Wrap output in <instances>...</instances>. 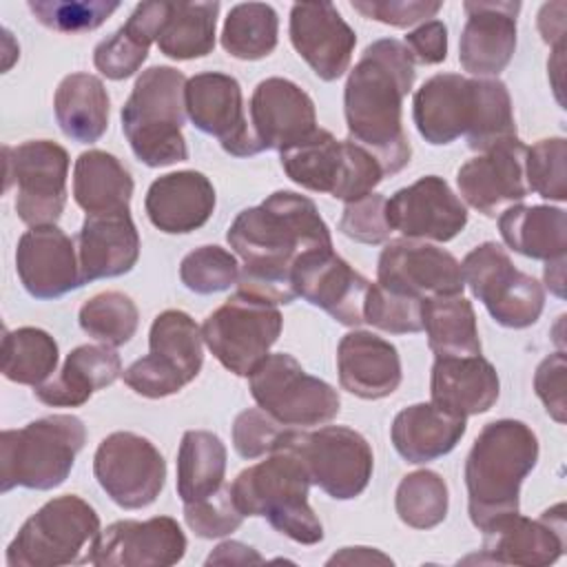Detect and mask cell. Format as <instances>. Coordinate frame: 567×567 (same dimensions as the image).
Here are the masks:
<instances>
[{"mask_svg": "<svg viewBox=\"0 0 567 567\" xmlns=\"http://www.w3.org/2000/svg\"><path fill=\"white\" fill-rule=\"evenodd\" d=\"M186 115L206 135L219 140L221 148L235 157L261 153L255 133L244 115L241 86L233 75L219 71L197 73L186 80Z\"/></svg>", "mask_w": 567, "mask_h": 567, "instance_id": "17", "label": "cell"}, {"mask_svg": "<svg viewBox=\"0 0 567 567\" xmlns=\"http://www.w3.org/2000/svg\"><path fill=\"white\" fill-rule=\"evenodd\" d=\"M184 520L197 536L219 538V536L235 532L241 525L244 514L235 507L233 496H230V485H228L208 498L186 503Z\"/></svg>", "mask_w": 567, "mask_h": 567, "instance_id": "50", "label": "cell"}, {"mask_svg": "<svg viewBox=\"0 0 567 567\" xmlns=\"http://www.w3.org/2000/svg\"><path fill=\"white\" fill-rule=\"evenodd\" d=\"M465 430L463 416L450 414L434 403H414L394 416L390 439L408 463H427L450 454Z\"/></svg>", "mask_w": 567, "mask_h": 567, "instance_id": "33", "label": "cell"}, {"mask_svg": "<svg viewBox=\"0 0 567 567\" xmlns=\"http://www.w3.org/2000/svg\"><path fill=\"white\" fill-rule=\"evenodd\" d=\"M250 128L261 151L284 153L319 128L315 102L299 84L266 78L250 97Z\"/></svg>", "mask_w": 567, "mask_h": 567, "instance_id": "24", "label": "cell"}, {"mask_svg": "<svg viewBox=\"0 0 567 567\" xmlns=\"http://www.w3.org/2000/svg\"><path fill=\"white\" fill-rule=\"evenodd\" d=\"M93 474L113 503L142 509L164 489L166 461L146 436L113 432L95 450Z\"/></svg>", "mask_w": 567, "mask_h": 567, "instance_id": "16", "label": "cell"}, {"mask_svg": "<svg viewBox=\"0 0 567 567\" xmlns=\"http://www.w3.org/2000/svg\"><path fill=\"white\" fill-rule=\"evenodd\" d=\"M140 257V235L131 210L86 215L78 235L82 281L120 277L133 270Z\"/></svg>", "mask_w": 567, "mask_h": 567, "instance_id": "29", "label": "cell"}, {"mask_svg": "<svg viewBox=\"0 0 567 567\" xmlns=\"http://www.w3.org/2000/svg\"><path fill=\"white\" fill-rule=\"evenodd\" d=\"M140 323L135 301L117 290L100 292L80 308V328L95 341L117 348L131 341Z\"/></svg>", "mask_w": 567, "mask_h": 567, "instance_id": "44", "label": "cell"}, {"mask_svg": "<svg viewBox=\"0 0 567 567\" xmlns=\"http://www.w3.org/2000/svg\"><path fill=\"white\" fill-rule=\"evenodd\" d=\"M86 427L75 414H51L0 434V489H53L66 481Z\"/></svg>", "mask_w": 567, "mask_h": 567, "instance_id": "7", "label": "cell"}, {"mask_svg": "<svg viewBox=\"0 0 567 567\" xmlns=\"http://www.w3.org/2000/svg\"><path fill=\"white\" fill-rule=\"evenodd\" d=\"M341 388L368 401L390 396L401 383L399 350L365 330L348 332L337 348Z\"/></svg>", "mask_w": 567, "mask_h": 567, "instance_id": "30", "label": "cell"}, {"mask_svg": "<svg viewBox=\"0 0 567 567\" xmlns=\"http://www.w3.org/2000/svg\"><path fill=\"white\" fill-rule=\"evenodd\" d=\"M412 117L421 137L434 146L465 135L467 146L483 153L496 142L516 137L512 97L496 78L432 75L412 97Z\"/></svg>", "mask_w": 567, "mask_h": 567, "instance_id": "3", "label": "cell"}, {"mask_svg": "<svg viewBox=\"0 0 567 567\" xmlns=\"http://www.w3.org/2000/svg\"><path fill=\"white\" fill-rule=\"evenodd\" d=\"M151 224L168 235L202 228L215 210V188L199 171H177L157 177L144 199Z\"/></svg>", "mask_w": 567, "mask_h": 567, "instance_id": "28", "label": "cell"}, {"mask_svg": "<svg viewBox=\"0 0 567 567\" xmlns=\"http://www.w3.org/2000/svg\"><path fill=\"white\" fill-rule=\"evenodd\" d=\"M538 31L547 44L554 49L563 47L565 35V2H551L543 4L538 13Z\"/></svg>", "mask_w": 567, "mask_h": 567, "instance_id": "55", "label": "cell"}, {"mask_svg": "<svg viewBox=\"0 0 567 567\" xmlns=\"http://www.w3.org/2000/svg\"><path fill=\"white\" fill-rule=\"evenodd\" d=\"M503 241L532 259H558L567 250V213L556 206H509L498 217Z\"/></svg>", "mask_w": 567, "mask_h": 567, "instance_id": "36", "label": "cell"}, {"mask_svg": "<svg viewBox=\"0 0 567 567\" xmlns=\"http://www.w3.org/2000/svg\"><path fill=\"white\" fill-rule=\"evenodd\" d=\"M565 388H567V359H565V352H554L547 359H543L540 365L536 368L534 390L543 401L547 414L556 423H565V412H567Z\"/></svg>", "mask_w": 567, "mask_h": 567, "instance_id": "53", "label": "cell"}, {"mask_svg": "<svg viewBox=\"0 0 567 567\" xmlns=\"http://www.w3.org/2000/svg\"><path fill=\"white\" fill-rule=\"evenodd\" d=\"M16 270L35 299H58L84 284L73 239L55 224L31 226L18 239Z\"/></svg>", "mask_w": 567, "mask_h": 567, "instance_id": "25", "label": "cell"}, {"mask_svg": "<svg viewBox=\"0 0 567 567\" xmlns=\"http://www.w3.org/2000/svg\"><path fill=\"white\" fill-rule=\"evenodd\" d=\"M279 18L266 2L235 4L221 29V47L237 60H261L277 47Z\"/></svg>", "mask_w": 567, "mask_h": 567, "instance_id": "42", "label": "cell"}, {"mask_svg": "<svg viewBox=\"0 0 567 567\" xmlns=\"http://www.w3.org/2000/svg\"><path fill=\"white\" fill-rule=\"evenodd\" d=\"M412 62L439 64L447 58V27L441 20H427L403 40Z\"/></svg>", "mask_w": 567, "mask_h": 567, "instance_id": "54", "label": "cell"}, {"mask_svg": "<svg viewBox=\"0 0 567 567\" xmlns=\"http://www.w3.org/2000/svg\"><path fill=\"white\" fill-rule=\"evenodd\" d=\"M281 447L295 450L310 481L334 501H350L359 496L374 470L370 443L352 427L326 425L315 432H299L288 427Z\"/></svg>", "mask_w": 567, "mask_h": 567, "instance_id": "14", "label": "cell"}, {"mask_svg": "<svg viewBox=\"0 0 567 567\" xmlns=\"http://www.w3.org/2000/svg\"><path fill=\"white\" fill-rule=\"evenodd\" d=\"M441 7V2L427 0H352V9L363 18L390 27H412L416 22H427V18H434Z\"/></svg>", "mask_w": 567, "mask_h": 567, "instance_id": "52", "label": "cell"}, {"mask_svg": "<svg viewBox=\"0 0 567 567\" xmlns=\"http://www.w3.org/2000/svg\"><path fill=\"white\" fill-rule=\"evenodd\" d=\"M171 2H140L128 20L93 51L95 69L109 80H126L148 58V49L157 42Z\"/></svg>", "mask_w": 567, "mask_h": 567, "instance_id": "34", "label": "cell"}, {"mask_svg": "<svg viewBox=\"0 0 567 567\" xmlns=\"http://www.w3.org/2000/svg\"><path fill=\"white\" fill-rule=\"evenodd\" d=\"M281 326L277 303L239 290L204 319L202 337L226 370L250 377L277 343Z\"/></svg>", "mask_w": 567, "mask_h": 567, "instance_id": "11", "label": "cell"}, {"mask_svg": "<svg viewBox=\"0 0 567 567\" xmlns=\"http://www.w3.org/2000/svg\"><path fill=\"white\" fill-rule=\"evenodd\" d=\"M186 78L173 66L142 71L122 106V131L135 157L151 166H168L188 157L182 133L186 120Z\"/></svg>", "mask_w": 567, "mask_h": 567, "instance_id": "6", "label": "cell"}, {"mask_svg": "<svg viewBox=\"0 0 567 567\" xmlns=\"http://www.w3.org/2000/svg\"><path fill=\"white\" fill-rule=\"evenodd\" d=\"M421 306L423 299L403 295L381 284H370L365 301H363V321L392 334L421 332Z\"/></svg>", "mask_w": 567, "mask_h": 567, "instance_id": "47", "label": "cell"}, {"mask_svg": "<svg viewBox=\"0 0 567 567\" xmlns=\"http://www.w3.org/2000/svg\"><path fill=\"white\" fill-rule=\"evenodd\" d=\"M120 2L106 0H29V9L35 20L53 31L62 33H80L97 29Z\"/></svg>", "mask_w": 567, "mask_h": 567, "instance_id": "48", "label": "cell"}, {"mask_svg": "<svg viewBox=\"0 0 567 567\" xmlns=\"http://www.w3.org/2000/svg\"><path fill=\"white\" fill-rule=\"evenodd\" d=\"M122 374V359L111 346H78L64 359L58 374L40 383L33 394L44 405L78 408L93 392L109 388Z\"/></svg>", "mask_w": 567, "mask_h": 567, "instance_id": "32", "label": "cell"}, {"mask_svg": "<svg viewBox=\"0 0 567 567\" xmlns=\"http://www.w3.org/2000/svg\"><path fill=\"white\" fill-rule=\"evenodd\" d=\"M219 2H171L157 47L173 60L204 58L215 49Z\"/></svg>", "mask_w": 567, "mask_h": 567, "instance_id": "40", "label": "cell"}, {"mask_svg": "<svg viewBox=\"0 0 567 567\" xmlns=\"http://www.w3.org/2000/svg\"><path fill=\"white\" fill-rule=\"evenodd\" d=\"M281 166L301 188L328 193L346 204L374 193L385 175L370 151L352 140H337L326 128L284 151Z\"/></svg>", "mask_w": 567, "mask_h": 567, "instance_id": "9", "label": "cell"}, {"mask_svg": "<svg viewBox=\"0 0 567 567\" xmlns=\"http://www.w3.org/2000/svg\"><path fill=\"white\" fill-rule=\"evenodd\" d=\"M292 286L297 297L326 310L334 321L352 328L363 323L370 281L332 248L306 252L295 266Z\"/></svg>", "mask_w": 567, "mask_h": 567, "instance_id": "22", "label": "cell"}, {"mask_svg": "<svg viewBox=\"0 0 567 567\" xmlns=\"http://www.w3.org/2000/svg\"><path fill=\"white\" fill-rule=\"evenodd\" d=\"M4 190L16 186V213L29 226H51L66 204L69 153L51 140L4 146Z\"/></svg>", "mask_w": 567, "mask_h": 567, "instance_id": "15", "label": "cell"}, {"mask_svg": "<svg viewBox=\"0 0 567 567\" xmlns=\"http://www.w3.org/2000/svg\"><path fill=\"white\" fill-rule=\"evenodd\" d=\"M226 445L208 430H188L177 452V494L186 503L213 496L224 487Z\"/></svg>", "mask_w": 567, "mask_h": 567, "instance_id": "39", "label": "cell"}, {"mask_svg": "<svg viewBox=\"0 0 567 567\" xmlns=\"http://www.w3.org/2000/svg\"><path fill=\"white\" fill-rule=\"evenodd\" d=\"M414 62L403 42L381 38L365 47L346 82L348 140L370 151L385 175L399 173L412 157L401 106L414 84Z\"/></svg>", "mask_w": 567, "mask_h": 567, "instance_id": "2", "label": "cell"}, {"mask_svg": "<svg viewBox=\"0 0 567 567\" xmlns=\"http://www.w3.org/2000/svg\"><path fill=\"white\" fill-rule=\"evenodd\" d=\"M248 379L257 405L281 425H321L339 414L337 390L310 377L288 352L268 354Z\"/></svg>", "mask_w": 567, "mask_h": 567, "instance_id": "12", "label": "cell"}, {"mask_svg": "<svg viewBox=\"0 0 567 567\" xmlns=\"http://www.w3.org/2000/svg\"><path fill=\"white\" fill-rule=\"evenodd\" d=\"M377 284L419 299L461 295L465 288L456 257L419 239H392L379 255Z\"/></svg>", "mask_w": 567, "mask_h": 567, "instance_id": "18", "label": "cell"}, {"mask_svg": "<svg viewBox=\"0 0 567 567\" xmlns=\"http://www.w3.org/2000/svg\"><path fill=\"white\" fill-rule=\"evenodd\" d=\"M97 512L80 496L66 494L31 514L7 547L9 567H60L89 563L100 536Z\"/></svg>", "mask_w": 567, "mask_h": 567, "instance_id": "8", "label": "cell"}, {"mask_svg": "<svg viewBox=\"0 0 567 567\" xmlns=\"http://www.w3.org/2000/svg\"><path fill=\"white\" fill-rule=\"evenodd\" d=\"M525 151L527 146L518 137H507L467 159L456 173L463 199L487 217L501 213L503 206L523 202L529 193L525 182Z\"/></svg>", "mask_w": 567, "mask_h": 567, "instance_id": "23", "label": "cell"}, {"mask_svg": "<svg viewBox=\"0 0 567 567\" xmlns=\"http://www.w3.org/2000/svg\"><path fill=\"white\" fill-rule=\"evenodd\" d=\"M467 22L461 31L458 62L472 75H498L516 49L520 2H463Z\"/></svg>", "mask_w": 567, "mask_h": 567, "instance_id": "27", "label": "cell"}, {"mask_svg": "<svg viewBox=\"0 0 567 567\" xmlns=\"http://www.w3.org/2000/svg\"><path fill=\"white\" fill-rule=\"evenodd\" d=\"M339 230L361 244L388 241L392 228L385 217V197L370 193L357 202H348L339 221Z\"/></svg>", "mask_w": 567, "mask_h": 567, "instance_id": "51", "label": "cell"}, {"mask_svg": "<svg viewBox=\"0 0 567 567\" xmlns=\"http://www.w3.org/2000/svg\"><path fill=\"white\" fill-rule=\"evenodd\" d=\"M250 563H264V558L252 547L239 540H226L217 545L206 558V565H250Z\"/></svg>", "mask_w": 567, "mask_h": 567, "instance_id": "56", "label": "cell"}, {"mask_svg": "<svg viewBox=\"0 0 567 567\" xmlns=\"http://www.w3.org/2000/svg\"><path fill=\"white\" fill-rule=\"evenodd\" d=\"M186 536L171 516L115 520L100 532L89 563L97 567H168L184 558Z\"/></svg>", "mask_w": 567, "mask_h": 567, "instance_id": "19", "label": "cell"}, {"mask_svg": "<svg viewBox=\"0 0 567 567\" xmlns=\"http://www.w3.org/2000/svg\"><path fill=\"white\" fill-rule=\"evenodd\" d=\"M567 545L565 505L558 503L532 520L509 514L483 529L481 563L543 567L556 563Z\"/></svg>", "mask_w": 567, "mask_h": 567, "instance_id": "21", "label": "cell"}, {"mask_svg": "<svg viewBox=\"0 0 567 567\" xmlns=\"http://www.w3.org/2000/svg\"><path fill=\"white\" fill-rule=\"evenodd\" d=\"M226 239L241 257L239 290L272 303L297 299L292 272L299 259L317 248H332L328 224L315 202L292 190H277L259 206L244 208Z\"/></svg>", "mask_w": 567, "mask_h": 567, "instance_id": "1", "label": "cell"}, {"mask_svg": "<svg viewBox=\"0 0 567 567\" xmlns=\"http://www.w3.org/2000/svg\"><path fill=\"white\" fill-rule=\"evenodd\" d=\"M447 485L441 474L432 470H416L396 487L394 507L399 518L414 529H432L447 516Z\"/></svg>", "mask_w": 567, "mask_h": 567, "instance_id": "43", "label": "cell"}, {"mask_svg": "<svg viewBox=\"0 0 567 567\" xmlns=\"http://www.w3.org/2000/svg\"><path fill=\"white\" fill-rule=\"evenodd\" d=\"M421 321L427 346L436 357L481 354V339L472 303L461 295L425 297Z\"/></svg>", "mask_w": 567, "mask_h": 567, "instance_id": "38", "label": "cell"}, {"mask_svg": "<svg viewBox=\"0 0 567 567\" xmlns=\"http://www.w3.org/2000/svg\"><path fill=\"white\" fill-rule=\"evenodd\" d=\"M310 483L301 456L290 447H279L266 461L241 470L230 485V496L244 516H264L290 540L317 545L323 527L308 503Z\"/></svg>", "mask_w": 567, "mask_h": 567, "instance_id": "5", "label": "cell"}, {"mask_svg": "<svg viewBox=\"0 0 567 567\" xmlns=\"http://www.w3.org/2000/svg\"><path fill=\"white\" fill-rule=\"evenodd\" d=\"M202 363V328L184 310H164L153 319L148 354L133 361L122 377L133 392L146 399H162L190 383L199 374Z\"/></svg>", "mask_w": 567, "mask_h": 567, "instance_id": "10", "label": "cell"}, {"mask_svg": "<svg viewBox=\"0 0 567 567\" xmlns=\"http://www.w3.org/2000/svg\"><path fill=\"white\" fill-rule=\"evenodd\" d=\"M374 563L392 565L390 556L381 554L374 547H343L339 554H334L328 560V565H374Z\"/></svg>", "mask_w": 567, "mask_h": 567, "instance_id": "57", "label": "cell"}, {"mask_svg": "<svg viewBox=\"0 0 567 567\" xmlns=\"http://www.w3.org/2000/svg\"><path fill=\"white\" fill-rule=\"evenodd\" d=\"M567 142L565 137L538 140L525 151V182L527 188L545 199H567Z\"/></svg>", "mask_w": 567, "mask_h": 567, "instance_id": "46", "label": "cell"}, {"mask_svg": "<svg viewBox=\"0 0 567 567\" xmlns=\"http://www.w3.org/2000/svg\"><path fill=\"white\" fill-rule=\"evenodd\" d=\"M2 374L20 385L38 388L58 368V343L40 328H16L2 337L0 352Z\"/></svg>", "mask_w": 567, "mask_h": 567, "instance_id": "41", "label": "cell"}, {"mask_svg": "<svg viewBox=\"0 0 567 567\" xmlns=\"http://www.w3.org/2000/svg\"><path fill=\"white\" fill-rule=\"evenodd\" d=\"M290 42L317 78L332 82L348 71L357 33L332 2H297L290 9Z\"/></svg>", "mask_w": 567, "mask_h": 567, "instance_id": "26", "label": "cell"}, {"mask_svg": "<svg viewBox=\"0 0 567 567\" xmlns=\"http://www.w3.org/2000/svg\"><path fill=\"white\" fill-rule=\"evenodd\" d=\"M501 392L496 368L481 354L436 357L430 379L432 403L456 416L487 412Z\"/></svg>", "mask_w": 567, "mask_h": 567, "instance_id": "31", "label": "cell"}, {"mask_svg": "<svg viewBox=\"0 0 567 567\" xmlns=\"http://www.w3.org/2000/svg\"><path fill=\"white\" fill-rule=\"evenodd\" d=\"M288 427H281L261 408H248L233 423V445L241 458H259L281 447Z\"/></svg>", "mask_w": 567, "mask_h": 567, "instance_id": "49", "label": "cell"}, {"mask_svg": "<svg viewBox=\"0 0 567 567\" xmlns=\"http://www.w3.org/2000/svg\"><path fill=\"white\" fill-rule=\"evenodd\" d=\"M465 286L483 301L492 319L505 328H527L538 321L545 308L543 286L520 272L507 250L496 241H485L470 250L461 264Z\"/></svg>", "mask_w": 567, "mask_h": 567, "instance_id": "13", "label": "cell"}, {"mask_svg": "<svg viewBox=\"0 0 567 567\" xmlns=\"http://www.w3.org/2000/svg\"><path fill=\"white\" fill-rule=\"evenodd\" d=\"M392 230L408 239L450 241L467 224V208L439 175H425L385 199Z\"/></svg>", "mask_w": 567, "mask_h": 567, "instance_id": "20", "label": "cell"}, {"mask_svg": "<svg viewBox=\"0 0 567 567\" xmlns=\"http://www.w3.org/2000/svg\"><path fill=\"white\" fill-rule=\"evenodd\" d=\"M53 109L62 133L80 144L97 142L109 128V93L91 73L66 75L55 89Z\"/></svg>", "mask_w": 567, "mask_h": 567, "instance_id": "37", "label": "cell"}, {"mask_svg": "<svg viewBox=\"0 0 567 567\" xmlns=\"http://www.w3.org/2000/svg\"><path fill=\"white\" fill-rule=\"evenodd\" d=\"M536 461L538 439L527 423L498 419L481 430L465 461L467 512L476 529L518 512L520 485Z\"/></svg>", "mask_w": 567, "mask_h": 567, "instance_id": "4", "label": "cell"}, {"mask_svg": "<svg viewBox=\"0 0 567 567\" xmlns=\"http://www.w3.org/2000/svg\"><path fill=\"white\" fill-rule=\"evenodd\" d=\"M545 284L556 297L565 295V290H563V286H565V257L545 261Z\"/></svg>", "mask_w": 567, "mask_h": 567, "instance_id": "58", "label": "cell"}, {"mask_svg": "<svg viewBox=\"0 0 567 567\" xmlns=\"http://www.w3.org/2000/svg\"><path fill=\"white\" fill-rule=\"evenodd\" d=\"M239 264L233 252L221 246H202L190 250L179 264L182 284L197 295L228 290L239 281Z\"/></svg>", "mask_w": 567, "mask_h": 567, "instance_id": "45", "label": "cell"}, {"mask_svg": "<svg viewBox=\"0 0 567 567\" xmlns=\"http://www.w3.org/2000/svg\"><path fill=\"white\" fill-rule=\"evenodd\" d=\"M73 197L86 215L122 213L133 197V177L115 155L91 148L75 159Z\"/></svg>", "mask_w": 567, "mask_h": 567, "instance_id": "35", "label": "cell"}]
</instances>
